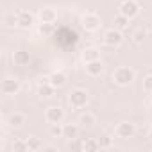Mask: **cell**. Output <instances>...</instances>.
I'll list each match as a JSON object with an SVG mask.
<instances>
[{
	"label": "cell",
	"instance_id": "14",
	"mask_svg": "<svg viewBox=\"0 0 152 152\" xmlns=\"http://www.w3.org/2000/svg\"><path fill=\"white\" fill-rule=\"evenodd\" d=\"M66 73L64 72H61V70H57V72H54L52 75H50V84L57 90V88H63L64 84H66Z\"/></svg>",
	"mask_w": 152,
	"mask_h": 152
},
{
	"label": "cell",
	"instance_id": "26",
	"mask_svg": "<svg viewBox=\"0 0 152 152\" xmlns=\"http://www.w3.org/2000/svg\"><path fill=\"white\" fill-rule=\"evenodd\" d=\"M50 134H52V138H63V125L61 124H54L50 127Z\"/></svg>",
	"mask_w": 152,
	"mask_h": 152
},
{
	"label": "cell",
	"instance_id": "5",
	"mask_svg": "<svg viewBox=\"0 0 152 152\" xmlns=\"http://www.w3.org/2000/svg\"><path fill=\"white\" fill-rule=\"evenodd\" d=\"M122 41H124V34L116 27H113V29L104 32V43L107 47H118V45H122Z\"/></svg>",
	"mask_w": 152,
	"mask_h": 152
},
{
	"label": "cell",
	"instance_id": "21",
	"mask_svg": "<svg viewBox=\"0 0 152 152\" xmlns=\"http://www.w3.org/2000/svg\"><path fill=\"white\" fill-rule=\"evenodd\" d=\"M25 143H27V150H39V148H43V143H41L39 138H29Z\"/></svg>",
	"mask_w": 152,
	"mask_h": 152
},
{
	"label": "cell",
	"instance_id": "18",
	"mask_svg": "<svg viewBox=\"0 0 152 152\" xmlns=\"http://www.w3.org/2000/svg\"><path fill=\"white\" fill-rule=\"evenodd\" d=\"M97 59H100V52H99L97 48L90 47V48H86V50L83 52V61H84V63H91V61H97Z\"/></svg>",
	"mask_w": 152,
	"mask_h": 152
},
{
	"label": "cell",
	"instance_id": "15",
	"mask_svg": "<svg viewBox=\"0 0 152 152\" xmlns=\"http://www.w3.org/2000/svg\"><path fill=\"white\" fill-rule=\"evenodd\" d=\"M79 134V125L77 124H64L63 125V138L66 140H75Z\"/></svg>",
	"mask_w": 152,
	"mask_h": 152
},
{
	"label": "cell",
	"instance_id": "13",
	"mask_svg": "<svg viewBox=\"0 0 152 152\" xmlns=\"http://www.w3.org/2000/svg\"><path fill=\"white\" fill-rule=\"evenodd\" d=\"M23 124H25V115H23V113H20V111L11 113V115H9V118H7V125H9V127H13V129H18V127H22Z\"/></svg>",
	"mask_w": 152,
	"mask_h": 152
},
{
	"label": "cell",
	"instance_id": "28",
	"mask_svg": "<svg viewBox=\"0 0 152 152\" xmlns=\"http://www.w3.org/2000/svg\"><path fill=\"white\" fill-rule=\"evenodd\" d=\"M13 150H27V143H23V141H15L13 143Z\"/></svg>",
	"mask_w": 152,
	"mask_h": 152
},
{
	"label": "cell",
	"instance_id": "23",
	"mask_svg": "<svg viewBox=\"0 0 152 152\" xmlns=\"http://www.w3.org/2000/svg\"><path fill=\"white\" fill-rule=\"evenodd\" d=\"M99 147H100V148H111V147H113V138H111L109 134L100 136V138H99Z\"/></svg>",
	"mask_w": 152,
	"mask_h": 152
},
{
	"label": "cell",
	"instance_id": "25",
	"mask_svg": "<svg viewBox=\"0 0 152 152\" xmlns=\"http://www.w3.org/2000/svg\"><path fill=\"white\" fill-rule=\"evenodd\" d=\"M4 23H6L7 27L18 25V15H6V16H4Z\"/></svg>",
	"mask_w": 152,
	"mask_h": 152
},
{
	"label": "cell",
	"instance_id": "9",
	"mask_svg": "<svg viewBox=\"0 0 152 152\" xmlns=\"http://www.w3.org/2000/svg\"><path fill=\"white\" fill-rule=\"evenodd\" d=\"M16 15H18V25L16 27H20V29H31L34 25V15L31 11H20Z\"/></svg>",
	"mask_w": 152,
	"mask_h": 152
},
{
	"label": "cell",
	"instance_id": "4",
	"mask_svg": "<svg viewBox=\"0 0 152 152\" xmlns=\"http://www.w3.org/2000/svg\"><path fill=\"white\" fill-rule=\"evenodd\" d=\"M118 9H120V15H124V16H127L129 20H132V18L138 16V13H140V4L136 2V0H124Z\"/></svg>",
	"mask_w": 152,
	"mask_h": 152
},
{
	"label": "cell",
	"instance_id": "17",
	"mask_svg": "<svg viewBox=\"0 0 152 152\" xmlns=\"http://www.w3.org/2000/svg\"><path fill=\"white\" fill-rule=\"evenodd\" d=\"M79 124H81L83 127H93V125L97 124V118H95L93 113L86 111V113H83V115L79 116Z\"/></svg>",
	"mask_w": 152,
	"mask_h": 152
},
{
	"label": "cell",
	"instance_id": "10",
	"mask_svg": "<svg viewBox=\"0 0 152 152\" xmlns=\"http://www.w3.org/2000/svg\"><path fill=\"white\" fill-rule=\"evenodd\" d=\"M39 20H41V23H54V22L57 20V13H56V9L50 7V6L39 9Z\"/></svg>",
	"mask_w": 152,
	"mask_h": 152
},
{
	"label": "cell",
	"instance_id": "7",
	"mask_svg": "<svg viewBox=\"0 0 152 152\" xmlns=\"http://www.w3.org/2000/svg\"><path fill=\"white\" fill-rule=\"evenodd\" d=\"M115 134H116V138L129 140V138H132V136L136 134V127H134V124H131V122H120V124L115 127Z\"/></svg>",
	"mask_w": 152,
	"mask_h": 152
},
{
	"label": "cell",
	"instance_id": "29",
	"mask_svg": "<svg viewBox=\"0 0 152 152\" xmlns=\"http://www.w3.org/2000/svg\"><path fill=\"white\" fill-rule=\"evenodd\" d=\"M148 140L152 141V129H150V132H148Z\"/></svg>",
	"mask_w": 152,
	"mask_h": 152
},
{
	"label": "cell",
	"instance_id": "20",
	"mask_svg": "<svg viewBox=\"0 0 152 152\" xmlns=\"http://www.w3.org/2000/svg\"><path fill=\"white\" fill-rule=\"evenodd\" d=\"M97 148H100L99 147V140H91L90 138V140H84L81 143V150H86L88 152V150H97Z\"/></svg>",
	"mask_w": 152,
	"mask_h": 152
},
{
	"label": "cell",
	"instance_id": "22",
	"mask_svg": "<svg viewBox=\"0 0 152 152\" xmlns=\"http://www.w3.org/2000/svg\"><path fill=\"white\" fill-rule=\"evenodd\" d=\"M145 38H147V32H145L143 29H138V31L132 32V41H134L136 45H141V43L145 41Z\"/></svg>",
	"mask_w": 152,
	"mask_h": 152
},
{
	"label": "cell",
	"instance_id": "6",
	"mask_svg": "<svg viewBox=\"0 0 152 152\" xmlns=\"http://www.w3.org/2000/svg\"><path fill=\"white\" fill-rule=\"evenodd\" d=\"M45 120H47L50 125L61 124V122L64 120V111H63V107H59V106H50V107H47V111H45Z\"/></svg>",
	"mask_w": 152,
	"mask_h": 152
},
{
	"label": "cell",
	"instance_id": "3",
	"mask_svg": "<svg viewBox=\"0 0 152 152\" xmlns=\"http://www.w3.org/2000/svg\"><path fill=\"white\" fill-rule=\"evenodd\" d=\"M68 102H70V106L75 107V109L86 107V104H88V93H86L84 90H73V91L70 93V97H68Z\"/></svg>",
	"mask_w": 152,
	"mask_h": 152
},
{
	"label": "cell",
	"instance_id": "24",
	"mask_svg": "<svg viewBox=\"0 0 152 152\" xmlns=\"http://www.w3.org/2000/svg\"><path fill=\"white\" fill-rule=\"evenodd\" d=\"M38 32H39L41 36H50V34L54 32V23H39Z\"/></svg>",
	"mask_w": 152,
	"mask_h": 152
},
{
	"label": "cell",
	"instance_id": "19",
	"mask_svg": "<svg viewBox=\"0 0 152 152\" xmlns=\"http://www.w3.org/2000/svg\"><path fill=\"white\" fill-rule=\"evenodd\" d=\"M113 23H115V27H116V29L124 31V29H127V27H129V18L118 13V15L115 16V22H113Z\"/></svg>",
	"mask_w": 152,
	"mask_h": 152
},
{
	"label": "cell",
	"instance_id": "1",
	"mask_svg": "<svg viewBox=\"0 0 152 152\" xmlns=\"http://www.w3.org/2000/svg\"><path fill=\"white\" fill-rule=\"evenodd\" d=\"M134 77H136V72L129 66H118L113 72V81L118 86H129L134 81Z\"/></svg>",
	"mask_w": 152,
	"mask_h": 152
},
{
	"label": "cell",
	"instance_id": "27",
	"mask_svg": "<svg viewBox=\"0 0 152 152\" xmlns=\"http://www.w3.org/2000/svg\"><path fill=\"white\" fill-rule=\"evenodd\" d=\"M143 90H145L147 93H152V73L147 75V77L143 79Z\"/></svg>",
	"mask_w": 152,
	"mask_h": 152
},
{
	"label": "cell",
	"instance_id": "2",
	"mask_svg": "<svg viewBox=\"0 0 152 152\" xmlns=\"http://www.w3.org/2000/svg\"><path fill=\"white\" fill-rule=\"evenodd\" d=\"M81 25H83V29L84 31H88V32H95V31H99L100 29V16L97 15V13H86V15H83V18H81Z\"/></svg>",
	"mask_w": 152,
	"mask_h": 152
},
{
	"label": "cell",
	"instance_id": "8",
	"mask_svg": "<svg viewBox=\"0 0 152 152\" xmlns=\"http://www.w3.org/2000/svg\"><path fill=\"white\" fill-rule=\"evenodd\" d=\"M20 81L18 79H15V77H6L4 81H2V84H0V91H2L4 95H16L18 91H20Z\"/></svg>",
	"mask_w": 152,
	"mask_h": 152
},
{
	"label": "cell",
	"instance_id": "12",
	"mask_svg": "<svg viewBox=\"0 0 152 152\" xmlns=\"http://www.w3.org/2000/svg\"><path fill=\"white\" fill-rule=\"evenodd\" d=\"M102 72H104V63L100 59L91 61V63H86V73L91 75V77H97V75H100Z\"/></svg>",
	"mask_w": 152,
	"mask_h": 152
},
{
	"label": "cell",
	"instance_id": "16",
	"mask_svg": "<svg viewBox=\"0 0 152 152\" xmlns=\"http://www.w3.org/2000/svg\"><path fill=\"white\" fill-rule=\"evenodd\" d=\"M54 90H56V88H54L50 83H39V86H38V95L43 97V99H48V97L54 95Z\"/></svg>",
	"mask_w": 152,
	"mask_h": 152
},
{
	"label": "cell",
	"instance_id": "11",
	"mask_svg": "<svg viewBox=\"0 0 152 152\" xmlns=\"http://www.w3.org/2000/svg\"><path fill=\"white\" fill-rule=\"evenodd\" d=\"M13 63L16 66H25L31 63V54L27 50H16V52H13Z\"/></svg>",
	"mask_w": 152,
	"mask_h": 152
}]
</instances>
